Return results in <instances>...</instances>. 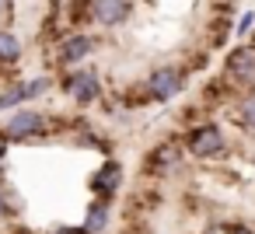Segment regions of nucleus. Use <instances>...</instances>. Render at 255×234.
<instances>
[{
  "label": "nucleus",
  "instance_id": "18",
  "mask_svg": "<svg viewBox=\"0 0 255 234\" xmlns=\"http://www.w3.org/2000/svg\"><path fill=\"white\" fill-rule=\"evenodd\" d=\"M220 234H255V227L245 220H227V224H220Z\"/></svg>",
  "mask_w": 255,
  "mask_h": 234
},
{
  "label": "nucleus",
  "instance_id": "1",
  "mask_svg": "<svg viewBox=\"0 0 255 234\" xmlns=\"http://www.w3.org/2000/svg\"><path fill=\"white\" fill-rule=\"evenodd\" d=\"M189 81H192L189 63H175V60L154 63V67L147 70V77H143V81L129 91L126 109H143V105H171V102H178V98L189 91Z\"/></svg>",
  "mask_w": 255,
  "mask_h": 234
},
{
  "label": "nucleus",
  "instance_id": "5",
  "mask_svg": "<svg viewBox=\"0 0 255 234\" xmlns=\"http://www.w3.org/2000/svg\"><path fill=\"white\" fill-rule=\"evenodd\" d=\"M53 133H56V116H49L39 105H25V109L4 116V122H0V140H7L11 147L14 143H42Z\"/></svg>",
  "mask_w": 255,
  "mask_h": 234
},
{
  "label": "nucleus",
  "instance_id": "3",
  "mask_svg": "<svg viewBox=\"0 0 255 234\" xmlns=\"http://www.w3.org/2000/svg\"><path fill=\"white\" fill-rule=\"evenodd\" d=\"M189 161L196 164H217L231 154V136H227V126L220 119H199L192 126H185L178 133Z\"/></svg>",
  "mask_w": 255,
  "mask_h": 234
},
{
  "label": "nucleus",
  "instance_id": "16",
  "mask_svg": "<svg viewBox=\"0 0 255 234\" xmlns=\"http://www.w3.org/2000/svg\"><path fill=\"white\" fill-rule=\"evenodd\" d=\"M252 35H255V7H245L234 18V42H248Z\"/></svg>",
  "mask_w": 255,
  "mask_h": 234
},
{
  "label": "nucleus",
  "instance_id": "20",
  "mask_svg": "<svg viewBox=\"0 0 255 234\" xmlns=\"http://www.w3.org/2000/svg\"><path fill=\"white\" fill-rule=\"evenodd\" d=\"M7 150H11V143H7V140H0V178H4V168H7V157H11Z\"/></svg>",
  "mask_w": 255,
  "mask_h": 234
},
{
  "label": "nucleus",
  "instance_id": "7",
  "mask_svg": "<svg viewBox=\"0 0 255 234\" xmlns=\"http://www.w3.org/2000/svg\"><path fill=\"white\" fill-rule=\"evenodd\" d=\"M185 164H189V154H185L182 140H178V136H168V140H157V143L143 154L140 171H143V178L168 182V178H175Z\"/></svg>",
  "mask_w": 255,
  "mask_h": 234
},
{
  "label": "nucleus",
  "instance_id": "17",
  "mask_svg": "<svg viewBox=\"0 0 255 234\" xmlns=\"http://www.w3.org/2000/svg\"><path fill=\"white\" fill-rule=\"evenodd\" d=\"M14 18H18V0H0V25H14Z\"/></svg>",
  "mask_w": 255,
  "mask_h": 234
},
{
  "label": "nucleus",
  "instance_id": "19",
  "mask_svg": "<svg viewBox=\"0 0 255 234\" xmlns=\"http://www.w3.org/2000/svg\"><path fill=\"white\" fill-rule=\"evenodd\" d=\"M46 234H88V231H84V224H56Z\"/></svg>",
  "mask_w": 255,
  "mask_h": 234
},
{
  "label": "nucleus",
  "instance_id": "11",
  "mask_svg": "<svg viewBox=\"0 0 255 234\" xmlns=\"http://www.w3.org/2000/svg\"><path fill=\"white\" fill-rule=\"evenodd\" d=\"M25 49H28V42L14 28L0 25V70H14L25 60Z\"/></svg>",
  "mask_w": 255,
  "mask_h": 234
},
{
  "label": "nucleus",
  "instance_id": "9",
  "mask_svg": "<svg viewBox=\"0 0 255 234\" xmlns=\"http://www.w3.org/2000/svg\"><path fill=\"white\" fill-rule=\"evenodd\" d=\"M123 189H126V164H123L119 157H102L98 168L88 175V192H91V199H109V203H116Z\"/></svg>",
  "mask_w": 255,
  "mask_h": 234
},
{
  "label": "nucleus",
  "instance_id": "12",
  "mask_svg": "<svg viewBox=\"0 0 255 234\" xmlns=\"http://www.w3.org/2000/svg\"><path fill=\"white\" fill-rule=\"evenodd\" d=\"M28 105V95H25V77H11L0 84V116H11L18 109Z\"/></svg>",
  "mask_w": 255,
  "mask_h": 234
},
{
  "label": "nucleus",
  "instance_id": "8",
  "mask_svg": "<svg viewBox=\"0 0 255 234\" xmlns=\"http://www.w3.org/2000/svg\"><path fill=\"white\" fill-rule=\"evenodd\" d=\"M220 77L238 91V95H252L255 91V39L248 42H234L224 60H220Z\"/></svg>",
  "mask_w": 255,
  "mask_h": 234
},
{
  "label": "nucleus",
  "instance_id": "15",
  "mask_svg": "<svg viewBox=\"0 0 255 234\" xmlns=\"http://www.w3.org/2000/svg\"><path fill=\"white\" fill-rule=\"evenodd\" d=\"M53 91H56V74H32V77H25V95H28V105H35V102L49 98Z\"/></svg>",
  "mask_w": 255,
  "mask_h": 234
},
{
  "label": "nucleus",
  "instance_id": "6",
  "mask_svg": "<svg viewBox=\"0 0 255 234\" xmlns=\"http://www.w3.org/2000/svg\"><path fill=\"white\" fill-rule=\"evenodd\" d=\"M98 49H102V39H98L95 28H70V32L53 39V63L60 70L84 67L98 56Z\"/></svg>",
  "mask_w": 255,
  "mask_h": 234
},
{
  "label": "nucleus",
  "instance_id": "13",
  "mask_svg": "<svg viewBox=\"0 0 255 234\" xmlns=\"http://www.w3.org/2000/svg\"><path fill=\"white\" fill-rule=\"evenodd\" d=\"M21 213H25V210H21V196H18V189L11 185V178L4 175V178H0V227H4V224H14Z\"/></svg>",
  "mask_w": 255,
  "mask_h": 234
},
{
  "label": "nucleus",
  "instance_id": "21",
  "mask_svg": "<svg viewBox=\"0 0 255 234\" xmlns=\"http://www.w3.org/2000/svg\"><path fill=\"white\" fill-rule=\"evenodd\" d=\"M217 4H224V0H217Z\"/></svg>",
  "mask_w": 255,
  "mask_h": 234
},
{
  "label": "nucleus",
  "instance_id": "2",
  "mask_svg": "<svg viewBox=\"0 0 255 234\" xmlns=\"http://www.w3.org/2000/svg\"><path fill=\"white\" fill-rule=\"evenodd\" d=\"M136 18V0H74L70 25L95 32H119Z\"/></svg>",
  "mask_w": 255,
  "mask_h": 234
},
{
  "label": "nucleus",
  "instance_id": "10",
  "mask_svg": "<svg viewBox=\"0 0 255 234\" xmlns=\"http://www.w3.org/2000/svg\"><path fill=\"white\" fill-rule=\"evenodd\" d=\"M112 217H116V203H109V199H88L81 224H84L88 234H109Z\"/></svg>",
  "mask_w": 255,
  "mask_h": 234
},
{
  "label": "nucleus",
  "instance_id": "14",
  "mask_svg": "<svg viewBox=\"0 0 255 234\" xmlns=\"http://www.w3.org/2000/svg\"><path fill=\"white\" fill-rule=\"evenodd\" d=\"M227 112H231V122H234L241 133L255 136V91H252V95H241Z\"/></svg>",
  "mask_w": 255,
  "mask_h": 234
},
{
  "label": "nucleus",
  "instance_id": "4",
  "mask_svg": "<svg viewBox=\"0 0 255 234\" xmlns=\"http://www.w3.org/2000/svg\"><path fill=\"white\" fill-rule=\"evenodd\" d=\"M56 91L74 105V109H95L105 98V77L95 63L84 67H70L56 74Z\"/></svg>",
  "mask_w": 255,
  "mask_h": 234
}]
</instances>
